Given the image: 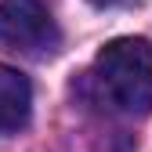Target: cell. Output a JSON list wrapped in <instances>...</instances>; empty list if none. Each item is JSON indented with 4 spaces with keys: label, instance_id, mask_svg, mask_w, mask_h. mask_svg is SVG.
I'll use <instances>...</instances> for the list:
<instances>
[{
    "label": "cell",
    "instance_id": "1",
    "mask_svg": "<svg viewBox=\"0 0 152 152\" xmlns=\"http://www.w3.org/2000/svg\"><path fill=\"white\" fill-rule=\"evenodd\" d=\"M94 76L109 102L130 112L145 116L152 112V44L138 36H120L98 51L94 58Z\"/></svg>",
    "mask_w": 152,
    "mask_h": 152
},
{
    "label": "cell",
    "instance_id": "3",
    "mask_svg": "<svg viewBox=\"0 0 152 152\" xmlns=\"http://www.w3.org/2000/svg\"><path fill=\"white\" fill-rule=\"evenodd\" d=\"M33 112V87L18 69L0 65V134L22 130Z\"/></svg>",
    "mask_w": 152,
    "mask_h": 152
},
{
    "label": "cell",
    "instance_id": "2",
    "mask_svg": "<svg viewBox=\"0 0 152 152\" xmlns=\"http://www.w3.org/2000/svg\"><path fill=\"white\" fill-rule=\"evenodd\" d=\"M0 47L18 54H51L58 47V26L44 0L0 4Z\"/></svg>",
    "mask_w": 152,
    "mask_h": 152
},
{
    "label": "cell",
    "instance_id": "4",
    "mask_svg": "<svg viewBox=\"0 0 152 152\" xmlns=\"http://www.w3.org/2000/svg\"><path fill=\"white\" fill-rule=\"evenodd\" d=\"M91 4H98V7H112V4H123V0H91Z\"/></svg>",
    "mask_w": 152,
    "mask_h": 152
}]
</instances>
